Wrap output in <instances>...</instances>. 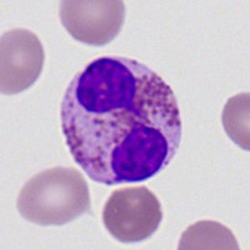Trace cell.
Masks as SVG:
<instances>
[{"label": "cell", "instance_id": "7a4b0ae2", "mask_svg": "<svg viewBox=\"0 0 250 250\" xmlns=\"http://www.w3.org/2000/svg\"><path fill=\"white\" fill-rule=\"evenodd\" d=\"M17 207L34 224L65 225L90 210L88 184L75 168L46 169L21 188Z\"/></svg>", "mask_w": 250, "mask_h": 250}, {"label": "cell", "instance_id": "6da1fadb", "mask_svg": "<svg viewBox=\"0 0 250 250\" xmlns=\"http://www.w3.org/2000/svg\"><path fill=\"white\" fill-rule=\"evenodd\" d=\"M60 118L73 159L89 179L109 187L155 176L182 143L173 89L130 58L89 62L66 88Z\"/></svg>", "mask_w": 250, "mask_h": 250}, {"label": "cell", "instance_id": "8992f818", "mask_svg": "<svg viewBox=\"0 0 250 250\" xmlns=\"http://www.w3.org/2000/svg\"><path fill=\"white\" fill-rule=\"evenodd\" d=\"M180 250H238L235 236L225 225L213 220H202L190 225L183 233Z\"/></svg>", "mask_w": 250, "mask_h": 250}, {"label": "cell", "instance_id": "52a82bcc", "mask_svg": "<svg viewBox=\"0 0 250 250\" xmlns=\"http://www.w3.org/2000/svg\"><path fill=\"white\" fill-rule=\"evenodd\" d=\"M223 125L231 140L244 150L250 149V97L243 93L228 100L223 110Z\"/></svg>", "mask_w": 250, "mask_h": 250}, {"label": "cell", "instance_id": "5b68a950", "mask_svg": "<svg viewBox=\"0 0 250 250\" xmlns=\"http://www.w3.org/2000/svg\"><path fill=\"white\" fill-rule=\"evenodd\" d=\"M44 49L39 38L26 29H13L0 38V91L4 95L30 88L42 74Z\"/></svg>", "mask_w": 250, "mask_h": 250}, {"label": "cell", "instance_id": "3957f363", "mask_svg": "<svg viewBox=\"0 0 250 250\" xmlns=\"http://www.w3.org/2000/svg\"><path fill=\"white\" fill-rule=\"evenodd\" d=\"M162 220V204L145 187L117 189L103 209L106 230L122 243L146 240L158 230Z\"/></svg>", "mask_w": 250, "mask_h": 250}, {"label": "cell", "instance_id": "277c9868", "mask_svg": "<svg viewBox=\"0 0 250 250\" xmlns=\"http://www.w3.org/2000/svg\"><path fill=\"white\" fill-rule=\"evenodd\" d=\"M59 17L74 39L102 46L115 39L122 30L125 5L120 0H62Z\"/></svg>", "mask_w": 250, "mask_h": 250}]
</instances>
